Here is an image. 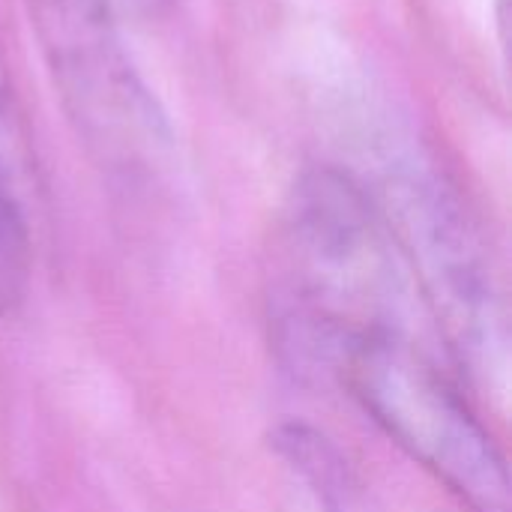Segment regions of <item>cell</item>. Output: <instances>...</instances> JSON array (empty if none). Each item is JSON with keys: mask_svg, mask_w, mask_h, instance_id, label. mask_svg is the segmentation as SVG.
I'll use <instances>...</instances> for the list:
<instances>
[{"mask_svg": "<svg viewBox=\"0 0 512 512\" xmlns=\"http://www.w3.org/2000/svg\"><path fill=\"white\" fill-rule=\"evenodd\" d=\"M279 249L288 345L321 366L354 339H423L432 324L384 216L351 171L309 168L297 177Z\"/></svg>", "mask_w": 512, "mask_h": 512, "instance_id": "obj_1", "label": "cell"}, {"mask_svg": "<svg viewBox=\"0 0 512 512\" xmlns=\"http://www.w3.org/2000/svg\"><path fill=\"white\" fill-rule=\"evenodd\" d=\"M426 312L447 348L471 369L504 375L507 312L492 252L462 189L420 147L387 144L366 183Z\"/></svg>", "mask_w": 512, "mask_h": 512, "instance_id": "obj_2", "label": "cell"}, {"mask_svg": "<svg viewBox=\"0 0 512 512\" xmlns=\"http://www.w3.org/2000/svg\"><path fill=\"white\" fill-rule=\"evenodd\" d=\"M363 414L471 512H510L501 447L423 339L366 336L327 363Z\"/></svg>", "mask_w": 512, "mask_h": 512, "instance_id": "obj_3", "label": "cell"}, {"mask_svg": "<svg viewBox=\"0 0 512 512\" xmlns=\"http://www.w3.org/2000/svg\"><path fill=\"white\" fill-rule=\"evenodd\" d=\"M57 99L87 153L111 171H153L168 120L141 81L114 21V0H24Z\"/></svg>", "mask_w": 512, "mask_h": 512, "instance_id": "obj_4", "label": "cell"}, {"mask_svg": "<svg viewBox=\"0 0 512 512\" xmlns=\"http://www.w3.org/2000/svg\"><path fill=\"white\" fill-rule=\"evenodd\" d=\"M276 450L279 456L318 492V498L330 510L342 512L351 504V474L348 462L339 456V450L315 429L303 423H285L276 432Z\"/></svg>", "mask_w": 512, "mask_h": 512, "instance_id": "obj_5", "label": "cell"}, {"mask_svg": "<svg viewBox=\"0 0 512 512\" xmlns=\"http://www.w3.org/2000/svg\"><path fill=\"white\" fill-rule=\"evenodd\" d=\"M33 246L27 201L0 180V318L12 315L30 288Z\"/></svg>", "mask_w": 512, "mask_h": 512, "instance_id": "obj_6", "label": "cell"}, {"mask_svg": "<svg viewBox=\"0 0 512 512\" xmlns=\"http://www.w3.org/2000/svg\"><path fill=\"white\" fill-rule=\"evenodd\" d=\"M0 180L9 189H15L24 201L36 186L33 144L3 51H0Z\"/></svg>", "mask_w": 512, "mask_h": 512, "instance_id": "obj_7", "label": "cell"}, {"mask_svg": "<svg viewBox=\"0 0 512 512\" xmlns=\"http://www.w3.org/2000/svg\"><path fill=\"white\" fill-rule=\"evenodd\" d=\"M135 3H141V6H153V3H159V0H135Z\"/></svg>", "mask_w": 512, "mask_h": 512, "instance_id": "obj_8", "label": "cell"}]
</instances>
